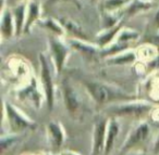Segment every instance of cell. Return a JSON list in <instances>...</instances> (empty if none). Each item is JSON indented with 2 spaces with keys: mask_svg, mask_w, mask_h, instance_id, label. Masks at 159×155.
<instances>
[{
  "mask_svg": "<svg viewBox=\"0 0 159 155\" xmlns=\"http://www.w3.org/2000/svg\"><path fill=\"white\" fill-rule=\"evenodd\" d=\"M86 86L89 91L91 92L92 97L99 103L108 102V101H111L119 97V94L113 92L112 90H110L108 87L102 85V84L89 83Z\"/></svg>",
  "mask_w": 159,
  "mask_h": 155,
  "instance_id": "1",
  "label": "cell"
},
{
  "mask_svg": "<svg viewBox=\"0 0 159 155\" xmlns=\"http://www.w3.org/2000/svg\"><path fill=\"white\" fill-rule=\"evenodd\" d=\"M40 61H42V81L44 85L45 91H46L47 97V102H48L49 109L52 107L53 104V86L52 80H51L50 73L48 70V65H47L46 61L43 57H40Z\"/></svg>",
  "mask_w": 159,
  "mask_h": 155,
  "instance_id": "5",
  "label": "cell"
},
{
  "mask_svg": "<svg viewBox=\"0 0 159 155\" xmlns=\"http://www.w3.org/2000/svg\"><path fill=\"white\" fill-rule=\"evenodd\" d=\"M64 100H66V105L69 112L74 113L79 109V99L73 89L69 85L64 84Z\"/></svg>",
  "mask_w": 159,
  "mask_h": 155,
  "instance_id": "7",
  "label": "cell"
},
{
  "mask_svg": "<svg viewBox=\"0 0 159 155\" xmlns=\"http://www.w3.org/2000/svg\"><path fill=\"white\" fill-rule=\"evenodd\" d=\"M133 60H134V54L130 53V54L124 55L123 58H118L115 62H117V63H124V62H130V61H133Z\"/></svg>",
  "mask_w": 159,
  "mask_h": 155,
  "instance_id": "15",
  "label": "cell"
},
{
  "mask_svg": "<svg viewBox=\"0 0 159 155\" xmlns=\"http://www.w3.org/2000/svg\"><path fill=\"white\" fill-rule=\"evenodd\" d=\"M6 111H7V117L10 123V127L12 130L20 131L24 128L32 126V123L24 118L18 111L13 109L10 104H6Z\"/></svg>",
  "mask_w": 159,
  "mask_h": 155,
  "instance_id": "4",
  "label": "cell"
},
{
  "mask_svg": "<svg viewBox=\"0 0 159 155\" xmlns=\"http://www.w3.org/2000/svg\"><path fill=\"white\" fill-rule=\"evenodd\" d=\"M37 13H38L37 5H34V3H33V5L31 6V11H30V18H29V22H27V25H26V28L30 26V25H31V23L36 19Z\"/></svg>",
  "mask_w": 159,
  "mask_h": 155,
  "instance_id": "14",
  "label": "cell"
},
{
  "mask_svg": "<svg viewBox=\"0 0 159 155\" xmlns=\"http://www.w3.org/2000/svg\"><path fill=\"white\" fill-rule=\"evenodd\" d=\"M150 110V105L146 103H131L117 106L113 113L120 116H141Z\"/></svg>",
  "mask_w": 159,
  "mask_h": 155,
  "instance_id": "3",
  "label": "cell"
},
{
  "mask_svg": "<svg viewBox=\"0 0 159 155\" xmlns=\"http://www.w3.org/2000/svg\"><path fill=\"white\" fill-rule=\"evenodd\" d=\"M119 132V127H118L117 123L111 122L108 127V132H107V139L106 144H105V155H108L110 153L111 149L113 146V142H115L116 138Z\"/></svg>",
  "mask_w": 159,
  "mask_h": 155,
  "instance_id": "8",
  "label": "cell"
},
{
  "mask_svg": "<svg viewBox=\"0 0 159 155\" xmlns=\"http://www.w3.org/2000/svg\"><path fill=\"white\" fill-rule=\"evenodd\" d=\"M1 29H2V33L6 36H10L12 32V24H11V16L10 14H6V16L3 18L2 25H1Z\"/></svg>",
  "mask_w": 159,
  "mask_h": 155,
  "instance_id": "11",
  "label": "cell"
},
{
  "mask_svg": "<svg viewBox=\"0 0 159 155\" xmlns=\"http://www.w3.org/2000/svg\"><path fill=\"white\" fill-rule=\"evenodd\" d=\"M73 45H74V47H76V48L83 49V50L87 51V52H93V51H94V49L91 48V47H85V46H83V45H81V44H76V42H73Z\"/></svg>",
  "mask_w": 159,
  "mask_h": 155,
  "instance_id": "17",
  "label": "cell"
},
{
  "mask_svg": "<svg viewBox=\"0 0 159 155\" xmlns=\"http://www.w3.org/2000/svg\"><path fill=\"white\" fill-rule=\"evenodd\" d=\"M124 1H125V0H109V1H107L106 5L108 8H113V7H118V6L122 5Z\"/></svg>",
  "mask_w": 159,
  "mask_h": 155,
  "instance_id": "16",
  "label": "cell"
},
{
  "mask_svg": "<svg viewBox=\"0 0 159 155\" xmlns=\"http://www.w3.org/2000/svg\"><path fill=\"white\" fill-rule=\"evenodd\" d=\"M52 51H53V54H55V59H56V63H57L58 71H60L62 67V64H63L64 58H66V50L63 47V45H61L60 42L52 41Z\"/></svg>",
  "mask_w": 159,
  "mask_h": 155,
  "instance_id": "9",
  "label": "cell"
},
{
  "mask_svg": "<svg viewBox=\"0 0 159 155\" xmlns=\"http://www.w3.org/2000/svg\"><path fill=\"white\" fill-rule=\"evenodd\" d=\"M16 32L20 33L21 27H22L23 23V15H24V7L21 6L16 10Z\"/></svg>",
  "mask_w": 159,
  "mask_h": 155,
  "instance_id": "12",
  "label": "cell"
},
{
  "mask_svg": "<svg viewBox=\"0 0 159 155\" xmlns=\"http://www.w3.org/2000/svg\"><path fill=\"white\" fill-rule=\"evenodd\" d=\"M64 25H66V26L68 27L69 31H71L72 33H74V34H76V35L81 36V37H85L84 34H83V32L80 29V27L76 26L75 24H73L72 22H66V24H64Z\"/></svg>",
  "mask_w": 159,
  "mask_h": 155,
  "instance_id": "13",
  "label": "cell"
},
{
  "mask_svg": "<svg viewBox=\"0 0 159 155\" xmlns=\"http://www.w3.org/2000/svg\"><path fill=\"white\" fill-rule=\"evenodd\" d=\"M149 135V127L146 124H142L131 133V136L129 137L128 141L125 142L123 146V150H128V149L132 148V146L136 145V144L141 143L142 141L147 138V136Z\"/></svg>",
  "mask_w": 159,
  "mask_h": 155,
  "instance_id": "6",
  "label": "cell"
},
{
  "mask_svg": "<svg viewBox=\"0 0 159 155\" xmlns=\"http://www.w3.org/2000/svg\"><path fill=\"white\" fill-rule=\"evenodd\" d=\"M49 131H50L51 136L53 138V141H55V144L57 146H60L63 142V132H62L61 127L59 126L56 123H50L48 126Z\"/></svg>",
  "mask_w": 159,
  "mask_h": 155,
  "instance_id": "10",
  "label": "cell"
},
{
  "mask_svg": "<svg viewBox=\"0 0 159 155\" xmlns=\"http://www.w3.org/2000/svg\"><path fill=\"white\" fill-rule=\"evenodd\" d=\"M107 123L105 119L99 120L96 124L94 129V142H93V153L92 155H102V153L105 151V135H106Z\"/></svg>",
  "mask_w": 159,
  "mask_h": 155,
  "instance_id": "2",
  "label": "cell"
},
{
  "mask_svg": "<svg viewBox=\"0 0 159 155\" xmlns=\"http://www.w3.org/2000/svg\"><path fill=\"white\" fill-rule=\"evenodd\" d=\"M156 20H157V22H158V24H159V12L157 13V15H156Z\"/></svg>",
  "mask_w": 159,
  "mask_h": 155,
  "instance_id": "20",
  "label": "cell"
},
{
  "mask_svg": "<svg viewBox=\"0 0 159 155\" xmlns=\"http://www.w3.org/2000/svg\"><path fill=\"white\" fill-rule=\"evenodd\" d=\"M47 26H49L51 29H53V31H56V32H58V33H61V29L59 28V27L57 26V25L55 24V23H52V22H47Z\"/></svg>",
  "mask_w": 159,
  "mask_h": 155,
  "instance_id": "18",
  "label": "cell"
},
{
  "mask_svg": "<svg viewBox=\"0 0 159 155\" xmlns=\"http://www.w3.org/2000/svg\"><path fill=\"white\" fill-rule=\"evenodd\" d=\"M154 151L155 152H159V137L157 138V140H156V143H155V146H154Z\"/></svg>",
  "mask_w": 159,
  "mask_h": 155,
  "instance_id": "19",
  "label": "cell"
}]
</instances>
